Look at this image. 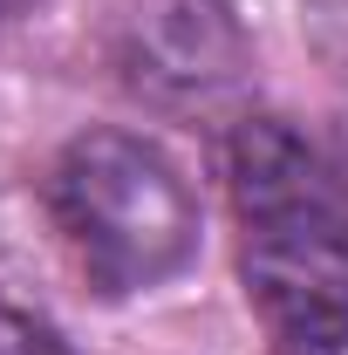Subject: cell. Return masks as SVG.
Listing matches in <instances>:
<instances>
[{"label":"cell","instance_id":"1","mask_svg":"<svg viewBox=\"0 0 348 355\" xmlns=\"http://www.w3.org/2000/svg\"><path fill=\"white\" fill-rule=\"evenodd\" d=\"M69 253L103 294L157 287L198 246V205L164 150L123 130H89L62 150L48 184Z\"/></svg>","mask_w":348,"mask_h":355},{"label":"cell","instance_id":"2","mask_svg":"<svg viewBox=\"0 0 348 355\" xmlns=\"http://www.w3.org/2000/svg\"><path fill=\"white\" fill-rule=\"evenodd\" d=\"M246 294L287 355H335L348 342V205H301L246 225Z\"/></svg>","mask_w":348,"mask_h":355},{"label":"cell","instance_id":"3","mask_svg":"<svg viewBox=\"0 0 348 355\" xmlns=\"http://www.w3.org/2000/svg\"><path fill=\"white\" fill-rule=\"evenodd\" d=\"M116 69L143 103L205 110L246 83V35L225 0H137L116 35Z\"/></svg>","mask_w":348,"mask_h":355},{"label":"cell","instance_id":"4","mask_svg":"<svg viewBox=\"0 0 348 355\" xmlns=\"http://www.w3.org/2000/svg\"><path fill=\"white\" fill-rule=\"evenodd\" d=\"M0 355H69V349L55 342V328H42L35 314L0 308Z\"/></svg>","mask_w":348,"mask_h":355},{"label":"cell","instance_id":"5","mask_svg":"<svg viewBox=\"0 0 348 355\" xmlns=\"http://www.w3.org/2000/svg\"><path fill=\"white\" fill-rule=\"evenodd\" d=\"M21 7H28V0H0V21H7V14H21Z\"/></svg>","mask_w":348,"mask_h":355}]
</instances>
